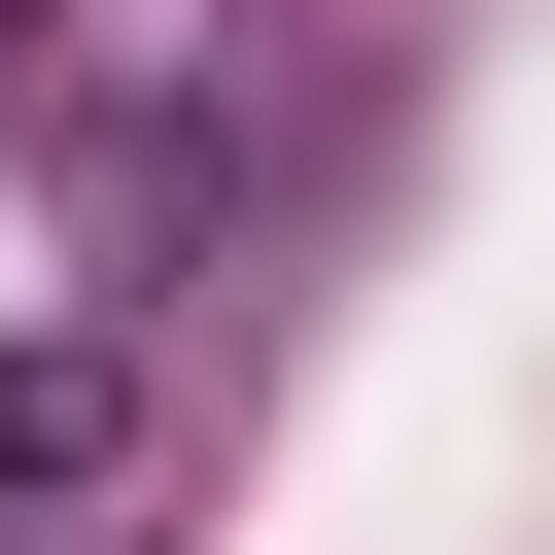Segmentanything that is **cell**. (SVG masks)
Segmentation results:
<instances>
[{"mask_svg":"<svg viewBox=\"0 0 555 555\" xmlns=\"http://www.w3.org/2000/svg\"><path fill=\"white\" fill-rule=\"evenodd\" d=\"M104 451H139V347H0V520H69Z\"/></svg>","mask_w":555,"mask_h":555,"instance_id":"1","label":"cell"}]
</instances>
